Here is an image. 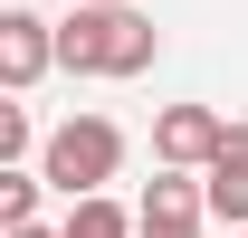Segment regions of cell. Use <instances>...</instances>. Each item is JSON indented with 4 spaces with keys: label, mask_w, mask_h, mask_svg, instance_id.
I'll use <instances>...</instances> for the list:
<instances>
[{
    "label": "cell",
    "mask_w": 248,
    "mask_h": 238,
    "mask_svg": "<svg viewBox=\"0 0 248 238\" xmlns=\"http://www.w3.org/2000/svg\"><path fill=\"white\" fill-rule=\"evenodd\" d=\"M162 58V29L143 10H67L58 19V67L67 76H143Z\"/></svg>",
    "instance_id": "cell-1"
},
{
    "label": "cell",
    "mask_w": 248,
    "mask_h": 238,
    "mask_svg": "<svg viewBox=\"0 0 248 238\" xmlns=\"http://www.w3.org/2000/svg\"><path fill=\"white\" fill-rule=\"evenodd\" d=\"M115 172H124V134L105 115H67L58 134H48V152H38V181H48L58 200H95Z\"/></svg>",
    "instance_id": "cell-2"
},
{
    "label": "cell",
    "mask_w": 248,
    "mask_h": 238,
    "mask_svg": "<svg viewBox=\"0 0 248 238\" xmlns=\"http://www.w3.org/2000/svg\"><path fill=\"white\" fill-rule=\"evenodd\" d=\"M219 143H229V115L219 105H162L153 115V162L162 172H210Z\"/></svg>",
    "instance_id": "cell-3"
},
{
    "label": "cell",
    "mask_w": 248,
    "mask_h": 238,
    "mask_svg": "<svg viewBox=\"0 0 248 238\" xmlns=\"http://www.w3.org/2000/svg\"><path fill=\"white\" fill-rule=\"evenodd\" d=\"M201 209H210L201 172H153V191L134 200V238H201Z\"/></svg>",
    "instance_id": "cell-4"
},
{
    "label": "cell",
    "mask_w": 248,
    "mask_h": 238,
    "mask_svg": "<svg viewBox=\"0 0 248 238\" xmlns=\"http://www.w3.org/2000/svg\"><path fill=\"white\" fill-rule=\"evenodd\" d=\"M48 67H58V29H48L38 10H0V86L29 95Z\"/></svg>",
    "instance_id": "cell-5"
},
{
    "label": "cell",
    "mask_w": 248,
    "mask_h": 238,
    "mask_svg": "<svg viewBox=\"0 0 248 238\" xmlns=\"http://www.w3.org/2000/svg\"><path fill=\"white\" fill-rule=\"evenodd\" d=\"M201 191H210V219L248 229V124H229V143H219V162L201 172Z\"/></svg>",
    "instance_id": "cell-6"
},
{
    "label": "cell",
    "mask_w": 248,
    "mask_h": 238,
    "mask_svg": "<svg viewBox=\"0 0 248 238\" xmlns=\"http://www.w3.org/2000/svg\"><path fill=\"white\" fill-rule=\"evenodd\" d=\"M58 238H134V209H124L115 191H95V200H67Z\"/></svg>",
    "instance_id": "cell-7"
},
{
    "label": "cell",
    "mask_w": 248,
    "mask_h": 238,
    "mask_svg": "<svg viewBox=\"0 0 248 238\" xmlns=\"http://www.w3.org/2000/svg\"><path fill=\"white\" fill-rule=\"evenodd\" d=\"M29 152H48L38 124H29V105H0V172H29Z\"/></svg>",
    "instance_id": "cell-8"
},
{
    "label": "cell",
    "mask_w": 248,
    "mask_h": 238,
    "mask_svg": "<svg viewBox=\"0 0 248 238\" xmlns=\"http://www.w3.org/2000/svg\"><path fill=\"white\" fill-rule=\"evenodd\" d=\"M38 191H48L38 172H0V229H29V219H38Z\"/></svg>",
    "instance_id": "cell-9"
},
{
    "label": "cell",
    "mask_w": 248,
    "mask_h": 238,
    "mask_svg": "<svg viewBox=\"0 0 248 238\" xmlns=\"http://www.w3.org/2000/svg\"><path fill=\"white\" fill-rule=\"evenodd\" d=\"M0 238H58V229H38V219H29V229H0Z\"/></svg>",
    "instance_id": "cell-10"
},
{
    "label": "cell",
    "mask_w": 248,
    "mask_h": 238,
    "mask_svg": "<svg viewBox=\"0 0 248 238\" xmlns=\"http://www.w3.org/2000/svg\"><path fill=\"white\" fill-rule=\"evenodd\" d=\"M77 10H134V0H77Z\"/></svg>",
    "instance_id": "cell-11"
}]
</instances>
